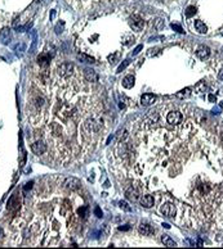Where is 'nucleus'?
I'll return each mask as SVG.
<instances>
[{"mask_svg":"<svg viewBox=\"0 0 223 249\" xmlns=\"http://www.w3.org/2000/svg\"><path fill=\"white\" fill-rule=\"evenodd\" d=\"M152 23H153V27H155L156 30H161V28L164 27V19L163 18H160V17L155 18Z\"/></svg>","mask_w":223,"mask_h":249,"instance_id":"nucleus-22","label":"nucleus"},{"mask_svg":"<svg viewBox=\"0 0 223 249\" xmlns=\"http://www.w3.org/2000/svg\"><path fill=\"white\" fill-rule=\"evenodd\" d=\"M119 56H120L119 53H115L114 55H110V56H108V62H110V63H115V62L119 59Z\"/></svg>","mask_w":223,"mask_h":249,"instance_id":"nucleus-31","label":"nucleus"},{"mask_svg":"<svg viewBox=\"0 0 223 249\" xmlns=\"http://www.w3.org/2000/svg\"><path fill=\"white\" fill-rule=\"evenodd\" d=\"M161 243H163L165 246H170V248L171 246H177V243L169 235H163L161 236Z\"/></svg>","mask_w":223,"mask_h":249,"instance_id":"nucleus-20","label":"nucleus"},{"mask_svg":"<svg viewBox=\"0 0 223 249\" xmlns=\"http://www.w3.org/2000/svg\"><path fill=\"white\" fill-rule=\"evenodd\" d=\"M220 109H222V104H219L217 108H213L212 112L214 113V114H219V113H220Z\"/></svg>","mask_w":223,"mask_h":249,"instance_id":"nucleus-36","label":"nucleus"},{"mask_svg":"<svg viewBox=\"0 0 223 249\" xmlns=\"http://www.w3.org/2000/svg\"><path fill=\"white\" fill-rule=\"evenodd\" d=\"M195 91H196V94H204L205 91H206V84H205L204 81L199 82V84L195 86Z\"/></svg>","mask_w":223,"mask_h":249,"instance_id":"nucleus-21","label":"nucleus"},{"mask_svg":"<svg viewBox=\"0 0 223 249\" xmlns=\"http://www.w3.org/2000/svg\"><path fill=\"white\" fill-rule=\"evenodd\" d=\"M160 210L164 216H166V217H174V214H175V207H174L171 203H165V204H163Z\"/></svg>","mask_w":223,"mask_h":249,"instance_id":"nucleus-7","label":"nucleus"},{"mask_svg":"<svg viewBox=\"0 0 223 249\" xmlns=\"http://www.w3.org/2000/svg\"><path fill=\"white\" fill-rule=\"evenodd\" d=\"M170 26H171V28H173V30H175V31H177V32H179V33H184L183 28H182L179 25H175V23H171Z\"/></svg>","mask_w":223,"mask_h":249,"instance_id":"nucleus-29","label":"nucleus"},{"mask_svg":"<svg viewBox=\"0 0 223 249\" xmlns=\"http://www.w3.org/2000/svg\"><path fill=\"white\" fill-rule=\"evenodd\" d=\"M195 30L200 33V35H205L208 32V27L201 19H196L195 21Z\"/></svg>","mask_w":223,"mask_h":249,"instance_id":"nucleus-15","label":"nucleus"},{"mask_svg":"<svg viewBox=\"0 0 223 249\" xmlns=\"http://www.w3.org/2000/svg\"><path fill=\"white\" fill-rule=\"evenodd\" d=\"M139 202H141V204H142V207L151 208L153 205V198L151 197V195H142Z\"/></svg>","mask_w":223,"mask_h":249,"instance_id":"nucleus-16","label":"nucleus"},{"mask_svg":"<svg viewBox=\"0 0 223 249\" xmlns=\"http://www.w3.org/2000/svg\"><path fill=\"white\" fill-rule=\"evenodd\" d=\"M120 208H121V209H124V210H127V212H130V210H132V208L128 205L127 202H120Z\"/></svg>","mask_w":223,"mask_h":249,"instance_id":"nucleus-30","label":"nucleus"},{"mask_svg":"<svg viewBox=\"0 0 223 249\" xmlns=\"http://www.w3.org/2000/svg\"><path fill=\"white\" fill-rule=\"evenodd\" d=\"M159 51H160V49H150V50H148V55L150 56L156 55V54H159Z\"/></svg>","mask_w":223,"mask_h":249,"instance_id":"nucleus-34","label":"nucleus"},{"mask_svg":"<svg viewBox=\"0 0 223 249\" xmlns=\"http://www.w3.org/2000/svg\"><path fill=\"white\" fill-rule=\"evenodd\" d=\"M128 22H129V26L134 31H141L143 28V26H145V21H143L142 18H141L139 15H137V14L130 15L129 19H128Z\"/></svg>","mask_w":223,"mask_h":249,"instance_id":"nucleus-4","label":"nucleus"},{"mask_svg":"<svg viewBox=\"0 0 223 249\" xmlns=\"http://www.w3.org/2000/svg\"><path fill=\"white\" fill-rule=\"evenodd\" d=\"M209 100H210V102H214V100H215V96H214L213 94H210V95H209Z\"/></svg>","mask_w":223,"mask_h":249,"instance_id":"nucleus-37","label":"nucleus"},{"mask_svg":"<svg viewBox=\"0 0 223 249\" xmlns=\"http://www.w3.org/2000/svg\"><path fill=\"white\" fill-rule=\"evenodd\" d=\"M1 234H3V230H1V228H0V238H1Z\"/></svg>","mask_w":223,"mask_h":249,"instance_id":"nucleus-40","label":"nucleus"},{"mask_svg":"<svg viewBox=\"0 0 223 249\" xmlns=\"http://www.w3.org/2000/svg\"><path fill=\"white\" fill-rule=\"evenodd\" d=\"M125 197H127V199H129L130 202H137L138 197H139V193H138L134 187H129V189L125 191Z\"/></svg>","mask_w":223,"mask_h":249,"instance_id":"nucleus-13","label":"nucleus"},{"mask_svg":"<svg viewBox=\"0 0 223 249\" xmlns=\"http://www.w3.org/2000/svg\"><path fill=\"white\" fill-rule=\"evenodd\" d=\"M0 40H1V42L4 45H8L11 42V30L8 27H4L1 30V32H0Z\"/></svg>","mask_w":223,"mask_h":249,"instance_id":"nucleus-10","label":"nucleus"},{"mask_svg":"<svg viewBox=\"0 0 223 249\" xmlns=\"http://www.w3.org/2000/svg\"><path fill=\"white\" fill-rule=\"evenodd\" d=\"M79 59H81L83 62H85V63H94V58H92V56L89 55H85V54H79Z\"/></svg>","mask_w":223,"mask_h":249,"instance_id":"nucleus-24","label":"nucleus"},{"mask_svg":"<svg viewBox=\"0 0 223 249\" xmlns=\"http://www.w3.org/2000/svg\"><path fill=\"white\" fill-rule=\"evenodd\" d=\"M38 63H39L40 67H43V68L48 67V66H49V63H50V55L48 53L40 54V55L38 56Z\"/></svg>","mask_w":223,"mask_h":249,"instance_id":"nucleus-11","label":"nucleus"},{"mask_svg":"<svg viewBox=\"0 0 223 249\" xmlns=\"http://www.w3.org/2000/svg\"><path fill=\"white\" fill-rule=\"evenodd\" d=\"M142 49H143V45H138L137 48L133 50V55H137V54H139V51L142 50Z\"/></svg>","mask_w":223,"mask_h":249,"instance_id":"nucleus-35","label":"nucleus"},{"mask_svg":"<svg viewBox=\"0 0 223 249\" xmlns=\"http://www.w3.org/2000/svg\"><path fill=\"white\" fill-rule=\"evenodd\" d=\"M196 55L200 59H206L210 55V48L206 45H199L196 49Z\"/></svg>","mask_w":223,"mask_h":249,"instance_id":"nucleus-8","label":"nucleus"},{"mask_svg":"<svg viewBox=\"0 0 223 249\" xmlns=\"http://www.w3.org/2000/svg\"><path fill=\"white\" fill-rule=\"evenodd\" d=\"M84 77H85V80L88 82H97L98 81V76H97V73L90 68L84 69Z\"/></svg>","mask_w":223,"mask_h":249,"instance_id":"nucleus-9","label":"nucleus"},{"mask_svg":"<svg viewBox=\"0 0 223 249\" xmlns=\"http://www.w3.org/2000/svg\"><path fill=\"white\" fill-rule=\"evenodd\" d=\"M163 226H164V227H165V228H169V227H170V226H169V225H168V223H164V225H163Z\"/></svg>","mask_w":223,"mask_h":249,"instance_id":"nucleus-39","label":"nucleus"},{"mask_svg":"<svg viewBox=\"0 0 223 249\" xmlns=\"http://www.w3.org/2000/svg\"><path fill=\"white\" fill-rule=\"evenodd\" d=\"M88 210H89V208L86 207V205H84V207H81L80 209H79V214H80L81 217H86V214H88Z\"/></svg>","mask_w":223,"mask_h":249,"instance_id":"nucleus-27","label":"nucleus"},{"mask_svg":"<svg viewBox=\"0 0 223 249\" xmlns=\"http://www.w3.org/2000/svg\"><path fill=\"white\" fill-rule=\"evenodd\" d=\"M94 214H96L98 218H101L102 216H103V213H102V210L99 209V207H96V208H94Z\"/></svg>","mask_w":223,"mask_h":249,"instance_id":"nucleus-32","label":"nucleus"},{"mask_svg":"<svg viewBox=\"0 0 223 249\" xmlns=\"http://www.w3.org/2000/svg\"><path fill=\"white\" fill-rule=\"evenodd\" d=\"M133 41H134V36H133V35H125L121 42L124 44V45H130Z\"/></svg>","mask_w":223,"mask_h":249,"instance_id":"nucleus-25","label":"nucleus"},{"mask_svg":"<svg viewBox=\"0 0 223 249\" xmlns=\"http://www.w3.org/2000/svg\"><path fill=\"white\" fill-rule=\"evenodd\" d=\"M31 150H32V153L36 154V155H43L44 153H47L48 145H47L45 141H43V140H40L39 139V140L34 141V143L31 144Z\"/></svg>","mask_w":223,"mask_h":249,"instance_id":"nucleus-3","label":"nucleus"},{"mask_svg":"<svg viewBox=\"0 0 223 249\" xmlns=\"http://www.w3.org/2000/svg\"><path fill=\"white\" fill-rule=\"evenodd\" d=\"M157 121H159V114L155 112H150V114H147L145 118V123H150V125L157 123Z\"/></svg>","mask_w":223,"mask_h":249,"instance_id":"nucleus-18","label":"nucleus"},{"mask_svg":"<svg viewBox=\"0 0 223 249\" xmlns=\"http://www.w3.org/2000/svg\"><path fill=\"white\" fill-rule=\"evenodd\" d=\"M134 82H135V77L129 74V76L124 77V80H123V86H124L125 89H132V87L134 86Z\"/></svg>","mask_w":223,"mask_h":249,"instance_id":"nucleus-17","label":"nucleus"},{"mask_svg":"<svg viewBox=\"0 0 223 249\" xmlns=\"http://www.w3.org/2000/svg\"><path fill=\"white\" fill-rule=\"evenodd\" d=\"M129 63H130V60H129V59H127V60H124L121 64H120L119 67H117V69H116V73H120V72H121L123 69H125L128 66H129Z\"/></svg>","mask_w":223,"mask_h":249,"instance_id":"nucleus-26","label":"nucleus"},{"mask_svg":"<svg viewBox=\"0 0 223 249\" xmlns=\"http://www.w3.org/2000/svg\"><path fill=\"white\" fill-rule=\"evenodd\" d=\"M196 7H194V5H190V7H187L186 9V17L187 18H191L192 15H195V13H196Z\"/></svg>","mask_w":223,"mask_h":249,"instance_id":"nucleus-23","label":"nucleus"},{"mask_svg":"<svg viewBox=\"0 0 223 249\" xmlns=\"http://www.w3.org/2000/svg\"><path fill=\"white\" fill-rule=\"evenodd\" d=\"M19 207H21V199H19V195L16 193V194H13L8 199L7 208H8V210H11V212H16V210L19 209Z\"/></svg>","mask_w":223,"mask_h":249,"instance_id":"nucleus-5","label":"nucleus"},{"mask_svg":"<svg viewBox=\"0 0 223 249\" xmlns=\"http://www.w3.org/2000/svg\"><path fill=\"white\" fill-rule=\"evenodd\" d=\"M129 228H130L129 226H128V225H125L124 227H123V226H121V227H120V230H129Z\"/></svg>","mask_w":223,"mask_h":249,"instance_id":"nucleus-38","label":"nucleus"},{"mask_svg":"<svg viewBox=\"0 0 223 249\" xmlns=\"http://www.w3.org/2000/svg\"><path fill=\"white\" fill-rule=\"evenodd\" d=\"M25 48H26V45H25L23 42H21V44H18V45L14 48V50L17 51V54H19V53H22V51L25 50Z\"/></svg>","mask_w":223,"mask_h":249,"instance_id":"nucleus-28","label":"nucleus"},{"mask_svg":"<svg viewBox=\"0 0 223 249\" xmlns=\"http://www.w3.org/2000/svg\"><path fill=\"white\" fill-rule=\"evenodd\" d=\"M138 230H139V232L142 234V235L145 236H148L151 235V234L153 232V228L151 225H148V223H139V226H138Z\"/></svg>","mask_w":223,"mask_h":249,"instance_id":"nucleus-12","label":"nucleus"},{"mask_svg":"<svg viewBox=\"0 0 223 249\" xmlns=\"http://www.w3.org/2000/svg\"><path fill=\"white\" fill-rule=\"evenodd\" d=\"M72 71H74V64L70 63V62H63V63L57 66L56 73L61 78H67V77H70L72 74Z\"/></svg>","mask_w":223,"mask_h":249,"instance_id":"nucleus-1","label":"nucleus"},{"mask_svg":"<svg viewBox=\"0 0 223 249\" xmlns=\"http://www.w3.org/2000/svg\"><path fill=\"white\" fill-rule=\"evenodd\" d=\"M175 96L178 98V99H187V98L191 96V89H190V87H184L181 91L177 92Z\"/></svg>","mask_w":223,"mask_h":249,"instance_id":"nucleus-19","label":"nucleus"},{"mask_svg":"<svg viewBox=\"0 0 223 249\" xmlns=\"http://www.w3.org/2000/svg\"><path fill=\"white\" fill-rule=\"evenodd\" d=\"M32 185H34V181H30V182H26L23 186V191H27V190H30L32 187Z\"/></svg>","mask_w":223,"mask_h":249,"instance_id":"nucleus-33","label":"nucleus"},{"mask_svg":"<svg viewBox=\"0 0 223 249\" xmlns=\"http://www.w3.org/2000/svg\"><path fill=\"white\" fill-rule=\"evenodd\" d=\"M166 121H168V123H170V125H179V123L182 122L181 112H178V110H171V112H169L168 116H166Z\"/></svg>","mask_w":223,"mask_h":249,"instance_id":"nucleus-6","label":"nucleus"},{"mask_svg":"<svg viewBox=\"0 0 223 249\" xmlns=\"http://www.w3.org/2000/svg\"><path fill=\"white\" fill-rule=\"evenodd\" d=\"M156 102V96L153 94H143L141 98V103L142 105H151Z\"/></svg>","mask_w":223,"mask_h":249,"instance_id":"nucleus-14","label":"nucleus"},{"mask_svg":"<svg viewBox=\"0 0 223 249\" xmlns=\"http://www.w3.org/2000/svg\"><path fill=\"white\" fill-rule=\"evenodd\" d=\"M62 186L65 189L74 191V190H78L81 187V181L76 177H65V179H62Z\"/></svg>","mask_w":223,"mask_h":249,"instance_id":"nucleus-2","label":"nucleus"}]
</instances>
